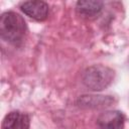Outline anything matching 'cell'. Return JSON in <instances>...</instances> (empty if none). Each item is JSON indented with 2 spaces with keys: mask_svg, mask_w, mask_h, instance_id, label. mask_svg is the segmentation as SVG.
Here are the masks:
<instances>
[{
  "mask_svg": "<svg viewBox=\"0 0 129 129\" xmlns=\"http://www.w3.org/2000/svg\"><path fill=\"white\" fill-rule=\"evenodd\" d=\"M100 129H124L125 117L117 110H107L101 113L97 119Z\"/></svg>",
  "mask_w": 129,
  "mask_h": 129,
  "instance_id": "277c9868",
  "label": "cell"
},
{
  "mask_svg": "<svg viewBox=\"0 0 129 129\" xmlns=\"http://www.w3.org/2000/svg\"><path fill=\"white\" fill-rule=\"evenodd\" d=\"M115 72L113 69L103 64L88 67L82 77V82L91 91H102L108 88L114 81Z\"/></svg>",
  "mask_w": 129,
  "mask_h": 129,
  "instance_id": "7a4b0ae2",
  "label": "cell"
},
{
  "mask_svg": "<svg viewBox=\"0 0 129 129\" xmlns=\"http://www.w3.org/2000/svg\"><path fill=\"white\" fill-rule=\"evenodd\" d=\"M27 25L24 18L14 12L6 11L0 18V35L3 40L14 45L20 46L26 36Z\"/></svg>",
  "mask_w": 129,
  "mask_h": 129,
  "instance_id": "6da1fadb",
  "label": "cell"
},
{
  "mask_svg": "<svg viewBox=\"0 0 129 129\" xmlns=\"http://www.w3.org/2000/svg\"><path fill=\"white\" fill-rule=\"evenodd\" d=\"M104 3L100 0H80L76 3L77 13L85 18H93L100 14Z\"/></svg>",
  "mask_w": 129,
  "mask_h": 129,
  "instance_id": "8992f818",
  "label": "cell"
},
{
  "mask_svg": "<svg viewBox=\"0 0 129 129\" xmlns=\"http://www.w3.org/2000/svg\"><path fill=\"white\" fill-rule=\"evenodd\" d=\"M20 10L30 18L36 21H43L48 16V4L40 0H31L21 2L19 5Z\"/></svg>",
  "mask_w": 129,
  "mask_h": 129,
  "instance_id": "3957f363",
  "label": "cell"
},
{
  "mask_svg": "<svg viewBox=\"0 0 129 129\" xmlns=\"http://www.w3.org/2000/svg\"><path fill=\"white\" fill-rule=\"evenodd\" d=\"M103 96H82L79 100L80 106H88V107H96V105L100 104L102 107L109 106L112 102L111 98H102Z\"/></svg>",
  "mask_w": 129,
  "mask_h": 129,
  "instance_id": "52a82bcc",
  "label": "cell"
},
{
  "mask_svg": "<svg viewBox=\"0 0 129 129\" xmlns=\"http://www.w3.org/2000/svg\"><path fill=\"white\" fill-rule=\"evenodd\" d=\"M30 117L20 111H12L8 113L1 125V129H29Z\"/></svg>",
  "mask_w": 129,
  "mask_h": 129,
  "instance_id": "5b68a950",
  "label": "cell"
}]
</instances>
